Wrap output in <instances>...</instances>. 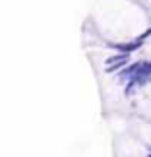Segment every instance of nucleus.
I'll list each match as a JSON object with an SVG mask.
<instances>
[{
    "instance_id": "obj_1",
    "label": "nucleus",
    "mask_w": 151,
    "mask_h": 157,
    "mask_svg": "<svg viewBox=\"0 0 151 157\" xmlns=\"http://www.w3.org/2000/svg\"><path fill=\"white\" fill-rule=\"evenodd\" d=\"M143 45V39L142 37H138V39H134V41H128V43H111L108 47L111 49H114V51H118V52H134V51H138L140 47Z\"/></svg>"
}]
</instances>
